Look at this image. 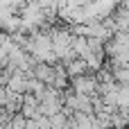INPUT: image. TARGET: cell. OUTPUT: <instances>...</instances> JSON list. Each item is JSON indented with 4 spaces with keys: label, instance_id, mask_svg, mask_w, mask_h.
Here are the masks:
<instances>
[{
    "label": "cell",
    "instance_id": "obj_2",
    "mask_svg": "<svg viewBox=\"0 0 129 129\" xmlns=\"http://www.w3.org/2000/svg\"><path fill=\"white\" fill-rule=\"evenodd\" d=\"M34 77H39L43 84L48 86H54V79H57V70H54V63H45V61H39L34 66Z\"/></svg>",
    "mask_w": 129,
    "mask_h": 129
},
{
    "label": "cell",
    "instance_id": "obj_1",
    "mask_svg": "<svg viewBox=\"0 0 129 129\" xmlns=\"http://www.w3.org/2000/svg\"><path fill=\"white\" fill-rule=\"evenodd\" d=\"M70 88L75 93H84V95H93L100 91V82L95 77V73H86V75H77L70 77Z\"/></svg>",
    "mask_w": 129,
    "mask_h": 129
},
{
    "label": "cell",
    "instance_id": "obj_3",
    "mask_svg": "<svg viewBox=\"0 0 129 129\" xmlns=\"http://www.w3.org/2000/svg\"><path fill=\"white\" fill-rule=\"evenodd\" d=\"M66 70H68V75H70V77L93 73V70H91V66H88V61H86V59H82V57H77V59H73L70 63H66Z\"/></svg>",
    "mask_w": 129,
    "mask_h": 129
}]
</instances>
